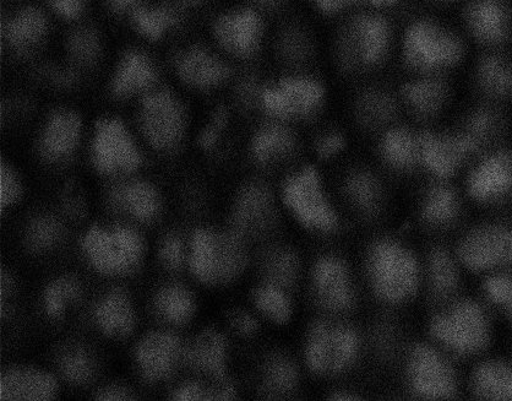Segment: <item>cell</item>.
<instances>
[{
    "mask_svg": "<svg viewBox=\"0 0 512 401\" xmlns=\"http://www.w3.org/2000/svg\"><path fill=\"white\" fill-rule=\"evenodd\" d=\"M342 50L357 67L383 64L395 46V31L384 13L364 9L347 24Z\"/></svg>",
    "mask_w": 512,
    "mask_h": 401,
    "instance_id": "5b68a950",
    "label": "cell"
},
{
    "mask_svg": "<svg viewBox=\"0 0 512 401\" xmlns=\"http://www.w3.org/2000/svg\"><path fill=\"white\" fill-rule=\"evenodd\" d=\"M272 218V205L268 192L264 188L247 189L239 199L236 222L244 232H259L268 227Z\"/></svg>",
    "mask_w": 512,
    "mask_h": 401,
    "instance_id": "83f0119b",
    "label": "cell"
},
{
    "mask_svg": "<svg viewBox=\"0 0 512 401\" xmlns=\"http://www.w3.org/2000/svg\"><path fill=\"white\" fill-rule=\"evenodd\" d=\"M58 236L56 222L48 219L37 221L31 230V242L36 247L52 245Z\"/></svg>",
    "mask_w": 512,
    "mask_h": 401,
    "instance_id": "7dc6e473",
    "label": "cell"
},
{
    "mask_svg": "<svg viewBox=\"0 0 512 401\" xmlns=\"http://www.w3.org/2000/svg\"><path fill=\"white\" fill-rule=\"evenodd\" d=\"M358 348L357 335L351 329L318 324L308 340V363L315 372H339L356 359Z\"/></svg>",
    "mask_w": 512,
    "mask_h": 401,
    "instance_id": "7c38bea8",
    "label": "cell"
},
{
    "mask_svg": "<svg viewBox=\"0 0 512 401\" xmlns=\"http://www.w3.org/2000/svg\"><path fill=\"white\" fill-rule=\"evenodd\" d=\"M511 57H512V54H511Z\"/></svg>",
    "mask_w": 512,
    "mask_h": 401,
    "instance_id": "94428289",
    "label": "cell"
},
{
    "mask_svg": "<svg viewBox=\"0 0 512 401\" xmlns=\"http://www.w3.org/2000/svg\"><path fill=\"white\" fill-rule=\"evenodd\" d=\"M400 2L402 0H359V7L384 13L386 10L394 8Z\"/></svg>",
    "mask_w": 512,
    "mask_h": 401,
    "instance_id": "db71d44e",
    "label": "cell"
},
{
    "mask_svg": "<svg viewBox=\"0 0 512 401\" xmlns=\"http://www.w3.org/2000/svg\"><path fill=\"white\" fill-rule=\"evenodd\" d=\"M54 7L64 16L74 18L83 9V0H53Z\"/></svg>",
    "mask_w": 512,
    "mask_h": 401,
    "instance_id": "816d5d0a",
    "label": "cell"
},
{
    "mask_svg": "<svg viewBox=\"0 0 512 401\" xmlns=\"http://www.w3.org/2000/svg\"><path fill=\"white\" fill-rule=\"evenodd\" d=\"M369 267L374 289L383 300L400 303L415 294L419 284L417 260L400 243H377L370 254Z\"/></svg>",
    "mask_w": 512,
    "mask_h": 401,
    "instance_id": "277c9868",
    "label": "cell"
},
{
    "mask_svg": "<svg viewBox=\"0 0 512 401\" xmlns=\"http://www.w3.org/2000/svg\"><path fill=\"white\" fill-rule=\"evenodd\" d=\"M482 294L488 307L512 323V269L484 276Z\"/></svg>",
    "mask_w": 512,
    "mask_h": 401,
    "instance_id": "d6a6232c",
    "label": "cell"
},
{
    "mask_svg": "<svg viewBox=\"0 0 512 401\" xmlns=\"http://www.w3.org/2000/svg\"><path fill=\"white\" fill-rule=\"evenodd\" d=\"M159 308L163 316L173 322H183L193 312L192 297L187 291L172 287L163 291L159 298Z\"/></svg>",
    "mask_w": 512,
    "mask_h": 401,
    "instance_id": "74e56055",
    "label": "cell"
},
{
    "mask_svg": "<svg viewBox=\"0 0 512 401\" xmlns=\"http://www.w3.org/2000/svg\"><path fill=\"white\" fill-rule=\"evenodd\" d=\"M468 40L432 16H417L403 29L399 50L403 63L415 74L444 75L464 62Z\"/></svg>",
    "mask_w": 512,
    "mask_h": 401,
    "instance_id": "6da1fadb",
    "label": "cell"
},
{
    "mask_svg": "<svg viewBox=\"0 0 512 401\" xmlns=\"http://www.w3.org/2000/svg\"><path fill=\"white\" fill-rule=\"evenodd\" d=\"M188 360L198 370L222 378L225 375V341L214 332L200 335L189 350Z\"/></svg>",
    "mask_w": 512,
    "mask_h": 401,
    "instance_id": "f546056e",
    "label": "cell"
},
{
    "mask_svg": "<svg viewBox=\"0 0 512 401\" xmlns=\"http://www.w3.org/2000/svg\"><path fill=\"white\" fill-rule=\"evenodd\" d=\"M462 265L484 276L512 269V221H483L467 231L459 246Z\"/></svg>",
    "mask_w": 512,
    "mask_h": 401,
    "instance_id": "3957f363",
    "label": "cell"
},
{
    "mask_svg": "<svg viewBox=\"0 0 512 401\" xmlns=\"http://www.w3.org/2000/svg\"><path fill=\"white\" fill-rule=\"evenodd\" d=\"M283 198L305 226L323 231L334 229L337 222L335 211L314 170L304 169L292 176L285 184Z\"/></svg>",
    "mask_w": 512,
    "mask_h": 401,
    "instance_id": "ba28073f",
    "label": "cell"
},
{
    "mask_svg": "<svg viewBox=\"0 0 512 401\" xmlns=\"http://www.w3.org/2000/svg\"><path fill=\"white\" fill-rule=\"evenodd\" d=\"M314 284L319 300L331 311H343L352 305L353 292L345 265L335 258L320 260L315 268Z\"/></svg>",
    "mask_w": 512,
    "mask_h": 401,
    "instance_id": "44dd1931",
    "label": "cell"
},
{
    "mask_svg": "<svg viewBox=\"0 0 512 401\" xmlns=\"http://www.w3.org/2000/svg\"><path fill=\"white\" fill-rule=\"evenodd\" d=\"M79 295V286L73 280L64 279L49 287L46 296L48 312L57 316L63 311L65 303Z\"/></svg>",
    "mask_w": 512,
    "mask_h": 401,
    "instance_id": "ee69618b",
    "label": "cell"
},
{
    "mask_svg": "<svg viewBox=\"0 0 512 401\" xmlns=\"http://www.w3.org/2000/svg\"><path fill=\"white\" fill-rule=\"evenodd\" d=\"M179 356V341L168 334H154L138 350L141 366L150 378L165 377L172 371Z\"/></svg>",
    "mask_w": 512,
    "mask_h": 401,
    "instance_id": "cb8c5ba5",
    "label": "cell"
},
{
    "mask_svg": "<svg viewBox=\"0 0 512 401\" xmlns=\"http://www.w3.org/2000/svg\"><path fill=\"white\" fill-rule=\"evenodd\" d=\"M162 256L171 268H178L183 262V246L178 238H170L162 249Z\"/></svg>",
    "mask_w": 512,
    "mask_h": 401,
    "instance_id": "f907efd6",
    "label": "cell"
},
{
    "mask_svg": "<svg viewBox=\"0 0 512 401\" xmlns=\"http://www.w3.org/2000/svg\"><path fill=\"white\" fill-rule=\"evenodd\" d=\"M95 160L97 166L107 172L138 167L140 156L122 123L103 121L98 124Z\"/></svg>",
    "mask_w": 512,
    "mask_h": 401,
    "instance_id": "e0dca14e",
    "label": "cell"
},
{
    "mask_svg": "<svg viewBox=\"0 0 512 401\" xmlns=\"http://www.w3.org/2000/svg\"><path fill=\"white\" fill-rule=\"evenodd\" d=\"M47 30L45 15L36 9H26L7 25L8 39L14 45H31L41 39Z\"/></svg>",
    "mask_w": 512,
    "mask_h": 401,
    "instance_id": "e575fe53",
    "label": "cell"
},
{
    "mask_svg": "<svg viewBox=\"0 0 512 401\" xmlns=\"http://www.w3.org/2000/svg\"><path fill=\"white\" fill-rule=\"evenodd\" d=\"M79 118L70 112H61L49 122L45 134V149L51 156L68 154L78 142Z\"/></svg>",
    "mask_w": 512,
    "mask_h": 401,
    "instance_id": "1f68e13d",
    "label": "cell"
},
{
    "mask_svg": "<svg viewBox=\"0 0 512 401\" xmlns=\"http://www.w3.org/2000/svg\"><path fill=\"white\" fill-rule=\"evenodd\" d=\"M56 393V382L45 373L13 371L0 383V399L7 401H45Z\"/></svg>",
    "mask_w": 512,
    "mask_h": 401,
    "instance_id": "603a6c76",
    "label": "cell"
},
{
    "mask_svg": "<svg viewBox=\"0 0 512 401\" xmlns=\"http://www.w3.org/2000/svg\"><path fill=\"white\" fill-rule=\"evenodd\" d=\"M325 92L317 80L286 78L264 91L263 104L271 115L302 118L313 115L323 105Z\"/></svg>",
    "mask_w": 512,
    "mask_h": 401,
    "instance_id": "4fadbf2b",
    "label": "cell"
},
{
    "mask_svg": "<svg viewBox=\"0 0 512 401\" xmlns=\"http://www.w3.org/2000/svg\"><path fill=\"white\" fill-rule=\"evenodd\" d=\"M63 370L70 381L84 382L91 375L90 361L81 352H75L65 357Z\"/></svg>",
    "mask_w": 512,
    "mask_h": 401,
    "instance_id": "bcb514c9",
    "label": "cell"
},
{
    "mask_svg": "<svg viewBox=\"0 0 512 401\" xmlns=\"http://www.w3.org/2000/svg\"><path fill=\"white\" fill-rule=\"evenodd\" d=\"M488 308L486 302H455L434 318L433 337L457 355L482 354L493 339V321Z\"/></svg>",
    "mask_w": 512,
    "mask_h": 401,
    "instance_id": "7a4b0ae2",
    "label": "cell"
},
{
    "mask_svg": "<svg viewBox=\"0 0 512 401\" xmlns=\"http://www.w3.org/2000/svg\"><path fill=\"white\" fill-rule=\"evenodd\" d=\"M381 155L396 170L408 171L421 165L419 134L402 127H395L381 140Z\"/></svg>",
    "mask_w": 512,
    "mask_h": 401,
    "instance_id": "d4e9b609",
    "label": "cell"
},
{
    "mask_svg": "<svg viewBox=\"0 0 512 401\" xmlns=\"http://www.w3.org/2000/svg\"><path fill=\"white\" fill-rule=\"evenodd\" d=\"M139 2L140 0H112L113 7L118 10H124L133 7V5Z\"/></svg>",
    "mask_w": 512,
    "mask_h": 401,
    "instance_id": "6f0895ef",
    "label": "cell"
},
{
    "mask_svg": "<svg viewBox=\"0 0 512 401\" xmlns=\"http://www.w3.org/2000/svg\"><path fill=\"white\" fill-rule=\"evenodd\" d=\"M472 81L481 101L503 105L512 99V57L504 51H482Z\"/></svg>",
    "mask_w": 512,
    "mask_h": 401,
    "instance_id": "9a60e30c",
    "label": "cell"
},
{
    "mask_svg": "<svg viewBox=\"0 0 512 401\" xmlns=\"http://www.w3.org/2000/svg\"><path fill=\"white\" fill-rule=\"evenodd\" d=\"M214 30L217 40L227 51L238 56H249L259 47L263 21L253 10H237L221 16Z\"/></svg>",
    "mask_w": 512,
    "mask_h": 401,
    "instance_id": "ac0fdd59",
    "label": "cell"
},
{
    "mask_svg": "<svg viewBox=\"0 0 512 401\" xmlns=\"http://www.w3.org/2000/svg\"><path fill=\"white\" fill-rule=\"evenodd\" d=\"M183 118L181 105L167 92L146 97L143 127L152 144L165 148L176 143L182 134Z\"/></svg>",
    "mask_w": 512,
    "mask_h": 401,
    "instance_id": "2e32d148",
    "label": "cell"
},
{
    "mask_svg": "<svg viewBox=\"0 0 512 401\" xmlns=\"http://www.w3.org/2000/svg\"><path fill=\"white\" fill-rule=\"evenodd\" d=\"M348 192L359 208L370 211L378 207L380 188L377 181L367 173H359L348 183Z\"/></svg>",
    "mask_w": 512,
    "mask_h": 401,
    "instance_id": "ab89813d",
    "label": "cell"
},
{
    "mask_svg": "<svg viewBox=\"0 0 512 401\" xmlns=\"http://www.w3.org/2000/svg\"><path fill=\"white\" fill-rule=\"evenodd\" d=\"M466 193L482 207H498L512 199V148L505 145L478 155L466 178Z\"/></svg>",
    "mask_w": 512,
    "mask_h": 401,
    "instance_id": "8992f818",
    "label": "cell"
},
{
    "mask_svg": "<svg viewBox=\"0 0 512 401\" xmlns=\"http://www.w3.org/2000/svg\"><path fill=\"white\" fill-rule=\"evenodd\" d=\"M156 74L149 59L140 53H129L119 68L114 91L119 95L132 94V92L145 89L154 83Z\"/></svg>",
    "mask_w": 512,
    "mask_h": 401,
    "instance_id": "4dcf8cb0",
    "label": "cell"
},
{
    "mask_svg": "<svg viewBox=\"0 0 512 401\" xmlns=\"http://www.w3.org/2000/svg\"><path fill=\"white\" fill-rule=\"evenodd\" d=\"M341 148L340 139L337 137H328L320 144V151L324 155H332L337 153V150Z\"/></svg>",
    "mask_w": 512,
    "mask_h": 401,
    "instance_id": "9f6ffc18",
    "label": "cell"
},
{
    "mask_svg": "<svg viewBox=\"0 0 512 401\" xmlns=\"http://www.w3.org/2000/svg\"><path fill=\"white\" fill-rule=\"evenodd\" d=\"M85 248L98 269L113 273L132 267L139 259L141 242L127 229H118L113 235L94 229L86 237Z\"/></svg>",
    "mask_w": 512,
    "mask_h": 401,
    "instance_id": "5bb4252c",
    "label": "cell"
},
{
    "mask_svg": "<svg viewBox=\"0 0 512 401\" xmlns=\"http://www.w3.org/2000/svg\"><path fill=\"white\" fill-rule=\"evenodd\" d=\"M268 274L276 284L290 285L298 273L297 259L286 251L275 252L268 259Z\"/></svg>",
    "mask_w": 512,
    "mask_h": 401,
    "instance_id": "7bdbcfd3",
    "label": "cell"
},
{
    "mask_svg": "<svg viewBox=\"0 0 512 401\" xmlns=\"http://www.w3.org/2000/svg\"><path fill=\"white\" fill-rule=\"evenodd\" d=\"M421 165L433 176L446 180L478 156L461 130L419 134Z\"/></svg>",
    "mask_w": 512,
    "mask_h": 401,
    "instance_id": "30bf717a",
    "label": "cell"
},
{
    "mask_svg": "<svg viewBox=\"0 0 512 401\" xmlns=\"http://www.w3.org/2000/svg\"><path fill=\"white\" fill-rule=\"evenodd\" d=\"M434 2L443 3V4L459 3L462 5L466 2V0H434Z\"/></svg>",
    "mask_w": 512,
    "mask_h": 401,
    "instance_id": "680465c9",
    "label": "cell"
},
{
    "mask_svg": "<svg viewBox=\"0 0 512 401\" xmlns=\"http://www.w3.org/2000/svg\"><path fill=\"white\" fill-rule=\"evenodd\" d=\"M449 96V86L443 75L415 74L401 91L403 104L422 118L438 115L448 104Z\"/></svg>",
    "mask_w": 512,
    "mask_h": 401,
    "instance_id": "ffe728a7",
    "label": "cell"
},
{
    "mask_svg": "<svg viewBox=\"0 0 512 401\" xmlns=\"http://www.w3.org/2000/svg\"><path fill=\"white\" fill-rule=\"evenodd\" d=\"M462 32L482 51H504L512 41V0H466Z\"/></svg>",
    "mask_w": 512,
    "mask_h": 401,
    "instance_id": "52a82bcc",
    "label": "cell"
},
{
    "mask_svg": "<svg viewBox=\"0 0 512 401\" xmlns=\"http://www.w3.org/2000/svg\"><path fill=\"white\" fill-rule=\"evenodd\" d=\"M429 284L433 295L440 301L450 300L460 286V273L454 259L444 249H435L430 254Z\"/></svg>",
    "mask_w": 512,
    "mask_h": 401,
    "instance_id": "f1b7e54d",
    "label": "cell"
},
{
    "mask_svg": "<svg viewBox=\"0 0 512 401\" xmlns=\"http://www.w3.org/2000/svg\"><path fill=\"white\" fill-rule=\"evenodd\" d=\"M98 399L103 401H125L130 400L128 393H125L122 389H107L105 392L98 395Z\"/></svg>",
    "mask_w": 512,
    "mask_h": 401,
    "instance_id": "11a10c76",
    "label": "cell"
},
{
    "mask_svg": "<svg viewBox=\"0 0 512 401\" xmlns=\"http://www.w3.org/2000/svg\"><path fill=\"white\" fill-rule=\"evenodd\" d=\"M97 318L110 334H127L133 327L132 308L121 292H114L98 307Z\"/></svg>",
    "mask_w": 512,
    "mask_h": 401,
    "instance_id": "836d02e7",
    "label": "cell"
},
{
    "mask_svg": "<svg viewBox=\"0 0 512 401\" xmlns=\"http://www.w3.org/2000/svg\"><path fill=\"white\" fill-rule=\"evenodd\" d=\"M459 194L446 184H435L424 195L422 216L433 226H449L459 219L461 214Z\"/></svg>",
    "mask_w": 512,
    "mask_h": 401,
    "instance_id": "4316f807",
    "label": "cell"
},
{
    "mask_svg": "<svg viewBox=\"0 0 512 401\" xmlns=\"http://www.w3.org/2000/svg\"><path fill=\"white\" fill-rule=\"evenodd\" d=\"M259 2H263V3H271V2H274V0H259Z\"/></svg>",
    "mask_w": 512,
    "mask_h": 401,
    "instance_id": "91938a15",
    "label": "cell"
},
{
    "mask_svg": "<svg viewBox=\"0 0 512 401\" xmlns=\"http://www.w3.org/2000/svg\"><path fill=\"white\" fill-rule=\"evenodd\" d=\"M70 51L81 62H91L97 56L98 40L94 31L80 30L69 42Z\"/></svg>",
    "mask_w": 512,
    "mask_h": 401,
    "instance_id": "f6af8a7d",
    "label": "cell"
},
{
    "mask_svg": "<svg viewBox=\"0 0 512 401\" xmlns=\"http://www.w3.org/2000/svg\"><path fill=\"white\" fill-rule=\"evenodd\" d=\"M293 148L292 135L281 127H269L255 139L254 151L261 161H269L285 156Z\"/></svg>",
    "mask_w": 512,
    "mask_h": 401,
    "instance_id": "8d00e7d4",
    "label": "cell"
},
{
    "mask_svg": "<svg viewBox=\"0 0 512 401\" xmlns=\"http://www.w3.org/2000/svg\"><path fill=\"white\" fill-rule=\"evenodd\" d=\"M256 303L261 311L276 322H285L290 317V301L279 287L266 286L260 289L256 294Z\"/></svg>",
    "mask_w": 512,
    "mask_h": 401,
    "instance_id": "f35d334b",
    "label": "cell"
},
{
    "mask_svg": "<svg viewBox=\"0 0 512 401\" xmlns=\"http://www.w3.org/2000/svg\"><path fill=\"white\" fill-rule=\"evenodd\" d=\"M297 382V372L292 363L285 359H276L268 367L266 383L271 392L277 394L288 393Z\"/></svg>",
    "mask_w": 512,
    "mask_h": 401,
    "instance_id": "b9f144b4",
    "label": "cell"
},
{
    "mask_svg": "<svg viewBox=\"0 0 512 401\" xmlns=\"http://www.w3.org/2000/svg\"><path fill=\"white\" fill-rule=\"evenodd\" d=\"M134 21L143 34L157 39L173 25L174 16L166 9L139 10L134 14Z\"/></svg>",
    "mask_w": 512,
    "mask_h": 401,
    "instance_id": "60d3db41",
    "label": "cell"
},
{
    "mask_svg": "<svg viewBox=\"0 0 512 401\" xmlns=\"http://www.w3.org/2000/svg\"><path fill=\"white\" fill-rule=\"evenodd\" d=\"M471 392L483 400L512 401V361L487 359L478 363L471 376Z\"/></svg>",
    "mask_w": 512,
    "mask_h": 401,
    "instance_id": "7402d4cb",
    "label": "cell"
},
{
    "mask_svg": "<svg viewBox=\"0 0 512 401\" xmlns=\"http://www.w3.org/2000/svg\"><path fill=\"white\" fill-rule=\"evenodd\" d=\"M413 393L427 399L452 398L457 393L456 373L449 361L430 346H417L408 362Z\"/></svg>",
    "mask_w": 512,
    "mask_h": 401,
    "instance_id": "8fae6325",
    "label": "cell"
},
{
    "mask_svg": "<svg viewBox=\"0 0 512 401\" xmlns=\"http://www.w3.org/2000/svg\"><path fill=\"white\" fill-rule=\"evenodd\" d=\"M18 195L19 184L14 173L7 166L2 165V170H0V204H2V208L13 203Z\"/></svg>",
    "mask_w": 512,
    "mask_h": 401,
    "instance_id": "c3c4849f",
    "label": "cell"
},
{
    "mask_svg": "<svg viewBox=\"0 0 512 401\" xmlns=\"http://www.w3.org/2000/svg\"><path fill=\"white\" fill-rule=\"evenodd\" d=\"M470 140L477 155L501 144L506 132V118L500 105L479 101V104L468 112L464 126L460 129Z\"/></svg>",
    "mask_w": 512,
    "mask_h": 401,
    "instance_id": "d6986e66",
    "label": "cell"
},
{
    "mask_svg": "<svg viewBox=\"0 0 512 401\" xmlns=\"http://www.w3.org/2000/svg\"><path fill=\"white\" fill-rule=\"evenodd\" d=\"M114 199L123 208L140 219H150L157 210V198L154 189L144 183L129 184L114 193Z\"/></svg>",
    "mask_w": 512,
    "mask_h": 401,
    "instance_id": "d590c367",
    "label": "cell"
},
{
    "mask_svg": "<svg viewBox=\"0 0 512 401\" xmlns=\"http://www.w3.org/2000/svg\"><path fill=\"white\" fill-rule=\"evenodd\" d=\"M178 70L185 81L196 86L219 84L230 74V70L220 59L201 48L185 53L179 59Z\"/></svg>",
    "mask_w": 512,
    "mask_h": 401,
    "instance_id": "484cf974",
    "label": "cell"
},
{
    "mask_svg": "<svg viewBox=\"0 0 512 401\" xmlns=\"http://www.w3.org/2000/svg\"><path fill=\"white\" fill-rule=\"evenodd\" d=\"M244 252L237 238L200 231L193 240L192 267L205 281L227 280L241 272Z\"/></svg>",
    "mask_w": 512,
    "mask_h": 401,
    "instance_id": "9c48e42d",
    "label": "cell"
},
{
    "mask_svg": "<svg viewBox=\"0 0 512 401\" xmlns=\"http://www.w3.org/2000/svg\"><path fill=\"white\" fill-rule=\"evenodd\" d=\"M315 8L325 15H340L359 7V0H313Z\"/></svg>",
    "mask_w": 512,
    "mask_h": 401,
    "instance_id": "681fc988",
    "label": "cell"
},
{
    "mask_svg": "<svg viewBox=\"0 0 512 401\" xmlns=\"http://www.w3.org/2000/svg\"><path fill=\"white\" fill-rule=\"evenodd\" d=\"M233 327L238 330L239 333L249 335L255 332L256 324L254 319L245 313H236L232 318Z\"/></svg>",
    "mask_w": 512,
    "mask_h": 401,
    "instance_id": "f5cc1de1",
    "label": "cell"
}]
</instances>
